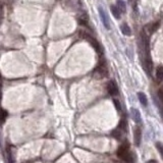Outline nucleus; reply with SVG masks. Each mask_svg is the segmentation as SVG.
<instances>
[{"label": "nucleus", "mask_w": 163, "mask_h": 163, "mask_svg": "<svg viewBox=\"0 0 163 163\" xmlns=\"http://www.w3.org/2000/svg\"><path fill=\"white\" fill-rule=\"evenodd\" d=\"M117 156H118L120 159L125 160V161H127L129 163H132L134 161L133 154L129 152V144H127V143L122 144L121 146H119L118 150H117Z\"/></svg>", "instance_id": "1"}, {"label": "nucleus", "mask_w": 163, "mask_h": 163, "mask_svg": "<svg viewBox=\"0 0 163 163\" xmlns=\"http://www.w3.org/2000/svg\"><path fill=\"white\" fill-rule=\"evenodd\" d=\"M108 76V71L106 69V63L104 60H102V62L99 63V65L94 69L93 71V77L97 80H102L104 78H106Z\"/></svg>", "instance_id": "2"}, {"label": "nucleus", "mask_w": 163, "mask_h": 163, "mask_svg": "<svg viewBox=\"0 0 163 163\" xmlns=\"http://www.w3.org/2000/svg\"><path fill=\"white\" fill-rule=\"evenodd\" d=\"M80 34H81V36L83 37L84 39H86L87 41H88L89 43H90L91 45H92L93 48L96 50L97 53H102V49H101V46L100 44H99V42L96 40L95 38H93V37H91L89 34H87L86 32H80Z\"/></svg>", "instance_id": "3"}, {"label": "nucleus", "mask_w": 163, "mask_h": 163, "mask_svg": "<svg viewBox=\"0 0 163 163\" xmlns=\"http://www.w3.org/2000/svg\"><path fill=\"white\" fill-rule=\"evenodd\" d=\"M106 89H107V92H108L111 96H114V95L118 94V88H117V86L114 81H109L108 83H107Z\"/></svg>", "instance_id": "4"}, {"label": "nucleus", "mask_w": 163, "mask_h": 163, "mask_svg": "<svg viewBox=\"0 0 163 163\" xmlns=\"http://www.w3.org/2000/svg\"><path fill=\"white\" fill-rule=\"evenodd\" d=\"M99 14H100V17H101V20H102L104 27L109 30V29H110V22H109V20H108V16H107V13L104 11L103 7H99Z\"/></svg>", "instance_id": "5"}, {"label": "nucleus", "mask_w": 163, "mask_h": 163, "mask_svg": "<svg viewBox=\"0 0 163 163\" xmlns=\"http://www.w3.org/2000/svg\"><path fill=\"white\" fill-rule=\"evenodd\" d=\"M141 140H142L141 129L139 127H136L135 129H134V141H135V145L137 147H139L140 144H141Z\"/></svg>", "instance_id": "6"}, {"label": "nucleus", "mask_w": 163, "mask_h": 163, "mask_svg": "<svg viewBox=\"0 0 163 163\" xmlns=\"http://www.w3.org/2000/svg\"><path fill=\"white\" fill-rule=\"evenodd\" d=\"M131 113H132V117H133V119L135 120L136 123H141L142 122V118H141V113H140V111L138 110V109L136 108H132L131 110Z\"/></svg>", "instance_id": "7"}, {"label": "nucleus", "mask_w": 163, "mask_h": 163, "mask_svg": "<svg viewBox=\"0 0 163 163\" xmlns=\"http://www.w3.org/2000/svg\"><path fill=\"white\" fill-rule=\"evenodd\" d=\"M138 99H139L140 103H141L143 106H147V105H148L147 96H146V95L144 94L143 92H139V93H138Z\"/></svg>", "instance_id": "8"}, {"label": "nucleus", "mask_w": 163, "mask_h": 163, "mask_svg": "<svg viewBox=\"0 0 163 163\" xmlns=\"http://www.w3.org/2000/svg\"><path fill=\"white\" fill-rule=\"evenodd\" d=\"M120 30H121V33H122L123 35H125V36H131L132 34V31H131V28H129V26H127V24H122L120 26Z\"/></svg>", "instance_id": "9"}, {"label": "nucleus", "mask_w": 163, "mask_h": 163, "mask_svg": "<svg viewBox=\"0 0 163 163\" xmlns=\"http://www.w3.org/2000/svg\"><path fill=\"white\" fill-rule=\"evenodd\" d=\"M110 9H111V12H112L113 16H114L115 18H117V20H119V18H120V11H119V9L117 8V6L111 5Z\"/></svg>", "instance_id": "10"}, {"label": "nucleus", "mask_w": 163, "mask_h": 163, "mask_svg": "<svg viewBox=\"0 0 163 163\" xmlns=\"http://www.w3.org/2000/svg\"><path fill=\"white\" fill-rule=\"evenodd\" d=\"M156 80L157 82H161L163 80V66H159L156 69Z\"/></svg>", "instance_id": "11"}, {"label": "nucleus", "mask_w": 163, "mask_h": 163, "mask_svg": "<svg viewBox=\"0 0 163 163\" xmlns=\"http://www.w3.org/2000/svg\"><path fill=\"white\" fill-rule=\"evenodd\" d=\"M116 6H117V8H118L120 12H125V10H127L125 3V1H122V0H117Z\"/></svg>", "instance_id": "12"}, {"label": "nucleus", "mask_w": 163, "mask_h": 163, "mask_svg": "<svg viewBox=\"0 0 163 163\" xmlns=\"http://www.w3.org/2000/svg\"><path fill=\"white\" fill-rule=\"evenodd\" d=\"M127 121L125 120V118L120 119V121H119V123H118L119 129H127Z\"/></svg>", "instance_id": "13"}, {"label": "nucleus", "mask_w": 163, "mask_h": 163, "mask_svg": "<svg viewBox=\"0 0 163 163\" xmlns=\"http://www.w3.org/2000/svg\"><path fill=\"white\" fill-rule=\"evenodd\" d=\"M156 148H157L158 152L160 153V155H161V157L163 158V144H161L160 142H157V143L155 144Z\"/></svg>", "instance_id": "14"}, {"label": "nucleus", "mask_w": 163, "mask_h": 163, "mask_svg": "<svg viewBox=\"0 0 163 163\" xmlns=\"http://www.w3.org/2000/svg\"><path fill=\"white\" fill-rule=\"evenodd\" d=\"M111 135H112L113 138H115V139H117V140H119L121 138V133L118 131V129H114V131L112 132V134H111Z\"/></svg>", "instance_id": "15"}, {"label": "nucleus", "mask_w": 163, "mask_h": 163, "mask_svg": "<svg viewBox=\"0 0 163 163\" xmlns=\"http://www.w3.org/2000/svg\"><path fill=\"white\" fill-rule=\"evenodd\" d=\"M6 116H7V113H6V111L0 109V122H3L4 119L6 118Z\"/></svg>", "instance_id": "16"}, {"label": "nucleus", "mask_w": 163, "mask_h": 163, "mask_svg": "<svg viewBox=\"0 0 163 163\" xmlns=\"http://www.w3.org/2000/svg\"><path fill=\"white\" fill-rule=\"evenodd\" d=\"M113 104H114L115 108L117 109V111H121V105H120L119 100H117V99H113Z\"/></svg>", "instance_id": "17"}, {"label": "nucleus", "mask_w": 163, "mask_h": 163, "mask_svg": "<svg viewBox=\"0 0 163 163\" xmlns=\"http://www.w3.org/2000/svg\"><path fill=\"white\" fill-rule=\"evenodd\" d=\"M158 98H159V100L161 101L162 105H163V87L159 89V91H158Z\"/></svg>", "instance_id": "18"}, {"label": "nucleus", "mask_w": 163, "mask_h": 163, "mask_svg": "<svg viewBox=\"0 0 163 163\" xmlns=\"http://www.w3.org/2000/svg\"><path fill=\"white\" fill-rule=\"evenodd\" d=\"M147 163H158V162H157V161H156V160L152 159V160H149V161H148Z\"/></svg>", "instance_id": "19"}]
</instances>
